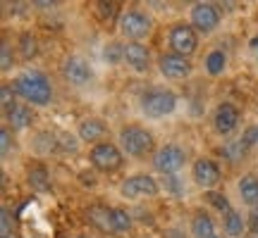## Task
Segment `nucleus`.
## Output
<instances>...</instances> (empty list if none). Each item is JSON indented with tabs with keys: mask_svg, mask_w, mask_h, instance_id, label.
<instances>
[{
	"mask_svg": "<svg viewBox=\"0 0 258 238\" xmlns=\"http://www.w3.org/2000/svg\"><path fill=\"white\" fill-rule=\"evenodd\" d=\"M101 55L110 67H117L120 62H124V46H122L120 41H108V43L103 46Z\"/></svg>",
	"mask_w": 258,
	"mask_h": 238,
	"instance_id": "25",
	"label": "nucleus"
},
{
	"mask_svg": "<svg viewBox=\"0 0 258 238\" xmlns=\"http://www.w3.org/2000/svg\"><path fill=\"white\" fill-rule=\"evenodd\" d=\"M191 179L203 191H215L222 181V169L213 157H196L191 165Z\"/></svg>",
	"mask_w": 258,
	"mask_h": 238,
	"instance_id": "9",
	"label": "nucleus"
},
{
	"mask_svg": "<svg viewBox=\"0 0 258 238\" xmlns=\"http://www.w3.org/2000/svg\"><path fill=\"white\" fill-rule=\"evenodd\" d=\"M237 191H239V198L246 207H258V174L249 172V174H241L239 181H237Z\"/></svg>",
	"mask_w": 258,
	"mask_h": 238,
	"instance_id": "18",
	"label": "nucleus"
},
{
	"mask_svg": "<svg viewBox=\"0 0 258 238\" xmlns=\"http://www.w3.org/2000/svg\"><path fill=\"white\" fill-rule=\"evenodd\" d=\"M151 165L158 174L163 176H175L179 169H184L186 165V150L177 143H165L160 146L151 157Z\"/></svg>",
	"mask_w": 258,
	"mask_h": 238,
	"instance_id": "6",
	"label": "nucleus"
},
{
	"mask_svg": "<svg viewBox=\"0 0 258 238\" xmlns=\"http://www.w3.org/2000/svg\"><path fill=\"white\" fill-rule=\"evenodd\" d=\"M108 134H110V127H108L101 117H84L82 122H79V127H77V136H79V141L91 143V146L103 143V141L108 138Z\"/></svg>",
	"mask_w": 258,
	"mask_h": 238,
	"instance_id": "14",
	"label": "nucleus"
},
{
	"mask_svg": "<svg viewBox=\"0 0 258 238\" xmlns=\"http://www.w3.org/2000/svg\"><path fill=\"white\" fill-rule=\"evenodd\" d=\"M0 64H3V72L5 74L15 67V50L10 46V41H3V46H0Z\"/></svg>",
	"mask_w": 258,
	"mask_h": 238,
	"instance_id": "30",
	"label": "nucleus"
},
{
	"mask_svg": "<svg viewBox=\"0 0 258 238\" xmlns=\"http://www.w3.org/2000/svg\"><path fill=\"white\" fill-rule=\"evenodd\" d=\"M112 226H115V236L129 233L132 226H134V217H132V212L124 210V207H112Z\"/></svg>",
	"mask_w": 258,
	"mask_h": 238,
	"instance_id": "23",
	"label": "nucleus"
},
{
	"mask_svg": "<svg viewBox=\"0 0 258 238\" xmlns=\"http://www.w3.org/2000/svg\"><path fill=\"white\" fill-rule=\"evenodd\" d=\"M163 238H186V233H184V229H179V226H170V229H165Z\"/></svg>",
	"mask_w": 258,
	"mask_h": 238,
	"instance_id": "34",
	"label": "nucleus"
},
{
	"mask_svg": "<svg viewBox=\"0 0 258 238\" xmlns=\"http://www.w3.org/2000/svg\"><path fill=\"white\" fill-rule=\"evenodd\" d=\"M79 136H72L67 131H60L55 134V141H57V153H77L79 150Z\"/></svg>",
	"mask_w": 258,
	"mask_h": 238,
	"instance_id": "28",
	"label": "nucleus"
},
{
	"mask_svg": "<svg viewBox=\"0 0 258 238\" xmlns=\"http://www.w3.org/2000/svg\"><path fill=\"white\" fill-rule=\"evenodd\" d=\"M167 46H170V53L191 57L199 50V34L189 22H175L167 29Z\"/></svg>",
	"mask_w": 258,
	"mask_h": 238,
	"instance_id": "7",
	"label": "nucleus"
},
{
	"mask_svg": "<svg viewBox=\"0 0 258 238\" xmlns=\"http://www.w3.org/2000/svg\"><path fill=\"white\" fill-rule=\"evenodd\" d=\"M17 50L22 55V60H34L38 55V38L31 31H24L17 41Z\"/></svg>",
	"mask_w": 258,
	"mask_h": 238,
	"instance_id": "24",
	"label": "nucleus"
},
{
	"mask_svg": "<svg viewBox=\"0 0 258 238\" xmlns=\"http://www.w3.org/2000/svg\"><path fill=\"white\" fill-rule=\"evenodd\" d=\"M249 46H251V53H253V55H256V62H258V34L253 38H251L249 41Z\"/></svg>",
	"mask_w": 258,
	"mask_h": 238,
	"instance_id": "35",
	"label": "nucleus"
},
{
	"mask_svg": "<svg viewBox=\"0 0 258 238\" xmlns=\"http://www.w3.org/2000/svg\"><path fill=\"white\" fill-rule=\"evenodd\" d=\"M96 15H98V19H101L103 24H108V22H112L115 19V15L120 17V5L117 3H96Z\"/></svg>",
	"mask_w": 258,
	"mask_h": 238,
	"instance_id": "27",
	"label": "nucleus"
},
{
	"mask_svg": "<svg viewBox=\"0 0 258 238\" xmlns=\"http://www.w3.org/2000/svg\"><path fill=\"white\" fill-rule=\"evenodd\" d=\"M84 214H86V221L91 224V226H96L98 231H103V233H110V236H115V226H112V207H108V205H89L86 210H84Z\"/></svg>",
	"mask_w": 258,
	"mask_h": 238,
	"instance_id": "16",
	"label": "nucleus"
},
{
	"mask_svg": "<svg viewBox=\"0 0 258 238\" xmlns=\"http://www.w3.org/2000/svg\"><path fill=\"white\" fill-rule=\"evenodd\" d=\"M203 67H206V72L211 74V76H220V74H225V69H227V55L222 53L220 48H215V50H211V53L206 55Z\"/></svg>",
	"mask_w": 258,
	"mask_h": 238,
	"instance_id": "22",
	"label": "nucleus"
},
{
	"mask_svg": "<svg viewBox=\"0 0 258 238\" xmlns=\"http://www.w3.org/2000/svg\"><path fill=\"white\" fill-rule=\"evenodd\" d=\"M165 191L172 193V195H177V198L184 193V186L179 183V176H165Z\"/></svg>",
	"mask_w": 258,
	"mask_h": 238,
	"instance_id": "31",
	"label": "nucleus"
},
{
	"mask_svg": "<svg viewBox=\"0 0 258 238\" xmlns=\"http://www.w3.org/2000/svg\"><path fill=\"white\" fill-rule=\"evenodd\" d=\"M12 88L22 100H27L29 105L36 107H46L53 102V86L48 81V76L36 69H27V72L17 74L12 79Z\"/></svg>",
	"mask_w": 258,
	"mask_h": 238,
	"instance_id": "1",
	"label": "nucleus"
},
{
	"mask_svg": "<svg viewBox=\"0 0 258 238\" xmlns=\"http://www.w3.org/2000/svg\"><path fill=\"white\" fill-rule=\"evenodd\" d=\"M246 229H249V233L258 236V207H253V210L249 212V217H246Z\"/></svg>",
	"mask_w": 258,
	"mask_h": 238,
	"instance_id": "33",
	"label": "nucleus"
},
{
	"mask_svg": "<svg viewBox=\"0 0 258 238\" xmlns=\"http://www.w3.org/2000/svg\"><path fill=\"white\" fill-rule=\"evenodd\" d=\"M60 72H62L64 81L70 83V86H77V88L86 86V83L93 79V67L79 55L67 57V60L62 62V67H60Z\"/></svg>",
	"mask_w": 258,
	"mask_h": 238,
	"instance_id": "13",
	"label": "nucleus"
},
{
	"mask_svg": "<svg viewBox=\"0 0 258 238\" xmlns=\"http://www.w3.org/2000/svg\"><path fill=\"white\" fill-rule=\"evenodd\" d=\"M203 198H206V202H208L211 207H215V210L220 212L222 217H225L227 212L234 210V207H232V202H230V198H227L225 193H220V191H206L203 193Z\"/></svg>",
	"mask_w": 258,
	"mask_h": 238,
	"instance_id": "26",
	"label": "nucleus"
},
{
	"mask_svg": "<svg viewBox=\"0 0 258 238\" xmlns=\"http://www.w3.org/2000/svg\"><path fill=\"white\" fill-rule=\"evenodd\" d=\"M211 238H222V236H218V233H215V236H211Z\"/></svg>",
	"mask_w": 258,
	"mask_h": 238,
	"instance_id": "37",
	"label": "nucleus"
},
{
	"mask_svg": "<svg viewBox=\"0 0 258 238\" xmlns=\"http://www.w3.org/2000/svg\"><path fill=\"white\" fill-rule=\"evenodd\" d=\"M27 183L31 191L36 193H48L53 188V183H50V172H48V167L43 162H34V165L27 169Z\"/></svg>",
	"mask_w": 258,
	"mask_h": 238,
	"instance_id": "17",
	"label": "nucleus"
},
{
	"mask_svg": "<svg viewBox=\"0 0 258 238\" xmlns=\"http://www.w3.org/2000/svg\"><path fill=\"white\" fill-rule=\"evenodd\" d=\"M117 29L120 34L134 43H141L146 36H151L153 31V19L148 17L146 12L141 10H124L120 17H117Z\"/></svg>",
	"mask_w": 258,
	"mask_h": 238,
	"instance_id": "5",
	"label": "nucleus"
},
{
	"mask_svg": "<svg viewBox=\"0 0 258 238\" xmlns=\"http://www.w3.org/2000/svg\"><path fill=\"white\" fill-rule=\"evenodd\" d=\"M0 138H3V143H0L3 157H8V153H10V143H12V134H10V127H3V131H0Z\"/></svg>",
	"mask_w": 258,
	"mask_h": 238,
	"instance_id": "32",
	"label": "nucleus"
},
{
	"mask_svg": "<svg viewBox=\"0 0 258 238\" xmlns=\"http://www.w3.org/2000/svg\"><path fill=\"white\" fill-rule=\"evenodd\" d=\"M79 238H91V236H79Z\"/></svg>",
	"mask_w": 258,
	"mask_h": 238,
	"instance_id": "38",
	"label": "nucleus"
},
{
	"mask_svg": "<svg viewBox=\"0 0 258 238\" xmlns=\"http://www.w3.org/2000/svg\"><path fill=\"white\" fill-rule=\"evenodd\" d=\"M124 62L137 74H146L151 69V50L144 43L129 41V43H124Z\"/></svg>",
	"mask_w": 258,
	"mask_h": 238,
	"instance_id": "15",
	"label": "nucleus"
},
{
	"mask_svg": "<svg viewBox=\"0 0 258 238\" xmlns=\"http://www.w3.org/2000/svg\"><path fill=\"white\" fill-rule=\"evenodd\" d=\"M251 238H253V236H251Z\"/></svg>",
	"mask_w": 258,
	"mask_h": 238,
	"instance_id": "39",
	"label": "nucleus"
},
{
	"mask_svg": "<svg viewBox=\"0 0 258 238\" xmlns=\"http://www.w3.org/2000/svg\"><path fill=\"white\" fill-rule=\"evenodd\" d=\"M241 122V110L234 102H220L215 112H213V129L218 136H230L239 129Z\"/></svg>",
	"mask_w": 258,
	"mask_h": 238,
	"instance_id": "12",
	"label": "nucleus"
},
{
	"mask_svg": "<svg viewBox=\"0 0 258 238\" xmlns=\"http://www.w3.org/2000/svg\"><path fill=\"white\" fill-rule=\"evenodd\" d=\"M253 136H256V146H258V127H253Z\"/></svg>",
	"mask_w": 258,
	"mask_h": 238,
	"instance_id": "36",
	"label": "nucleus"
},
{
	"mask_svg": "<svg viewBox=\"0 0 258 238\" xmlns=\"http://www.w3.org/2000/svg\"><path fill=\"white\" fill-rule=\"evenodd\" d=\"M177 93L172 88H163V86H153L139 95V110L148 119H163L177 110Z\"/></svg>",
	"mask_w": 258,
	"mask_h": 238,
	"instance_id": "3",
	"label": "nucleus"
},
{
	"mask_svg": "<svg viewBox=\"0 0 258 238\" xmlns=\"http://www.w3.org/2000/svg\"><path fill=\"white\" fill-rule=\"evenodd\" d=\"M5 119H8V124L12 131H24V129H29L36 122L34 112H31V105H24V102H17V105L5 114Z\"/></svg>",
	"mask_w": 258,
	"mask_h": 238,
	"instance_id": "19",
	"label": "nucleus"
},
{
	"mask_svg": "<svg viewBox=\"0 0 258 238\" xmlns=\"http://www.w3.org/2000/svg\"><path fill=\"white\" fill-rule=\"evenodd\" d=\"M189 24L196 29V34L208 36L220 27V10L213 3H194L189 10Z\"/></svg>",
	"mask_w": 258,
	"mask_h": 238,
	"instance_id": "10",
	"label": "nucleus"
},
{
	"mask_svg": "<svg viewBox=\"0 0 258 238\" xmlns=\"http://www.w3.org/2000/svg\"><path fill=\"white\" fill-rule=\"evenodd\" d=\"M15 98H17V93H15V88H12V83H3L0 86V102H3V114H8L17 102H15Z\"/></svg>",
	"mask_w": 258,
	"mask_h": 238,
	"instance_id": "29",
	"label": "nucleus"
},
{
	"mask_svg": "<svg viewBox=\"0 0 258 238\" xmlns=\"http://www.w3.org/2000/svg\"><path fill=\"white\" fill-rule=\"evenodd\" d=\"M117 146L122 148V153L129 157H134V160H144V157H153L156 153V136H153V131H148L146 127H141V124H127V127L120 129V134H117Z\"/></svg>",
	"mask_w": 258,
	"mask_h": 238,
	"instance_id": "2",
	"label": "nucleus"
},
{
	"mask_svg": "<svg viewBox=\"0 0 258 238\" xmlns=\"http://www.w3.org/2000/svg\"><path fill=\"white\" fill-rule=\"evenodd\" d=\"M160 193V183L151 174H132L120 183V195L124 200H144L156 198Z\"/></svg>",
	"mask_w": 258,
	"mask_h": 238,
	"instance_id": "8",
	"label": "nucleus"
},
{
	"mask_svg": "<svg viewBox=\"0 0 258 238\" xmlns=\"http://www.w3.org/2000/svg\"><path fill=\"white\" fill-rule=\"evenodd\" d=\"M89 162L101 174H115V172H120L122 167H124V153H122V148L117 143L103 141L98 146H91Z\"/></svg>",
	"mask_w": 258,
	"mask_h": 238,
	"instance_id": "4",
	"label": "nucleus"
},
{
	"mask_svg": "<svg viewBox=\"0 0 258 238\" xmlns=\"http://www.w3.org/2000/svg\"><path fill=\"white\" fill-rule=\"evenodd\" d=\"M191 236L194 238H211L215 236V221L208 212H194L191 217Z\"/></svg>",
	"mask_w": 258,
	"mask_h": 238,
	"instance_id": "20",
	"label": "nucleus"
},
{
	"mask_svg": "<svg viewBox=\"0 0 258 238\" xmlns=\"http://www.w3.org/2000/svg\"><path fill=\"white\" fill-rule=\"evenodd\" d=\"M222 231H225V236H230V238H241L244 231H249L246 229V219H244L237 210L227 212V214L222 217Z\"/></svg>",
	"mask_w": 258,
	"mask_h": 238,
	"instance_id": "21",
	"label": "nucleus"
},
{
	"mask_svg": "<svg viewBox=\"0 0 258 238\" xmlns=\"http://www.w3.org/2000/svg\"><path fill=\"white\" fill-rule=\"evenodd\" d=\"M158 72L170 81H182L186 76H191L194 64L189 57L177 55V53H163L158 57Z\"/></svg>",
	"mask_w": 258,
	"mask_h": 238,
	"instance_id": "11",
	"label": "nucleus"
}]
</instances>
